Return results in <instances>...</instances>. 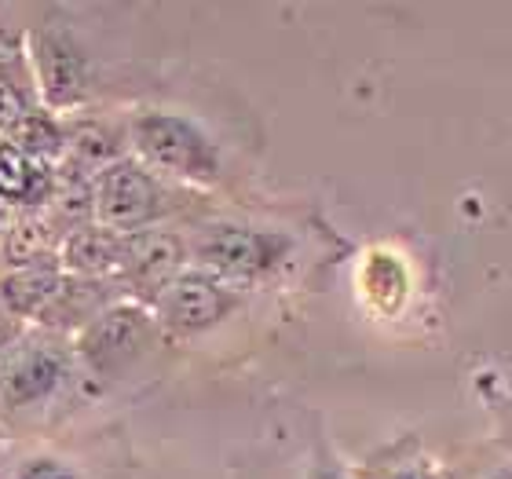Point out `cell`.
<instances>
[{"label":"cell","mask_w":512,"mask_h":479,"mask_svg":"<svg viewBox=\"0 0 512 479\" xmlns=\"http://www.w3.org/2000/svg\"><path fill=\"white\" fill-rule=\"evenodd\" d=\"M128 136L147 169L169 172L187 183L220 180V150L198 121L169 110H147L132 121Z\"/></svg>","instance_id":"cell-1"},{"label":"cell","mask_w":512,"mask_h":479,"mask_svg":"<svg viewBox=\"0 0 512 479\" xmlns=\"http://www.w3.org/2000/svg\"><path fill=\"white\" fill-rule=\"evenodd\" d=\"M96 220L118 235H139L165 213V191L143 161L118 158L92 180Z\"/></svg>","instance_id":"cell-2"},{"label":"cell","mask_w":512,"mask_h":479,"mask_svg":"<svg viewBox=\"0 0 512 479\" xmlns=\"http://www.w3.org/2000/svg\"><path fill=\"white\" fill-rule=\"evenodd\" d=\"M161 333V322L143 304H114L103 308L99 319H92L81 333V355L99 373H114L136 366L154 348Z\"/></svg>","instance_id":"cell-3"},{"label":"cell","mask_w":512,"mask_h":479,"mask_svg":"<svg viewBox=\"0 0 512 479\" xmlns=\"http://www.w3.org/2000/svg\"><path fill=\"white\" fill-rule=\"evenodd\" d=\"M282 253H286V238L238 224L209 227L198 238V245H194L198 271L220 278L224 286H231V282H256V278L267 275L282 260Z\"/></svg>","instance_id":"cell-4"},{"label":"cell","mask_w":512,"mask_h":479,"mask_svg":"<svg viewBox=\"0 0 512 479\" xmlns=\"http://www.w3.org/2000/svg\"><path fill=\"white\" fill-rule=\"evenodd\" d=\"M235 304V289L191 267L169 289H161V297L154 300V319L161 322V330L191 337V333L213 330L216 322H224L235 311Z\"/></svg>","instance_id":"cell-5"},{"label":"cell","mask_w":512,"mask_h":479,"mask_svg":"<svg viewBox=\"0 0 512 479\" xmlns=\"http://www.w3.org/2000/svg\"><path fill=\"white\" fill-rule=\"evenodd\" d=\"M187 245L172 231H139L125 235V256H121L118 282H125L143 304H154L161 289H169L187 271Z\"/></svg>","instance_id":"cell-6"},{"label":"cell","mask_w":512,"mask_h":479,"mask_svg":"<svg viewBox=\"0 0 512 479\" xmlns=\"http://www.w3.org/2000/svg\"><path fill=\"white\" fill-rule=\"evenodd\" d=\"M33 66L41 77V92L52 107H77L88 96V70L85 52L77 48V41L66 30L44 26L33 33Z\"/></svg>","instance_id":"cell-7"},{"label":"cell","mask_w":512,"mask_h":479,"mask_svg":"<svg viewBox=\"0 0 512 479\" xmlns=\"http://www.w3.org/2000/svg\"><path fill=\"white\" fill-rule=\"evenodd\" d=\"M121 256H125V235L110 231L103 224H85L70 231L63 245V264L74 271L77 278H118Z\"/></svg>","instance_id":"cell-8"},{"label":"cell","mask_w":512,"mask_h":479,"mask_svg":"<svg viewBox=\"0 0 512 479\" xmlns=\"http://www.w3.org/2000/svg\"><path fill=\"white\" fill-rule=\"evenodd\" d=\"M63 370V355L52 352V348H26V352H19L8 362V370H4V395H8V403L26 406L44 399L48 392L59 388Z\"/></svg>","instance_id":"cell-9"},{"label":"cell","mask_w":512,"mask_h":479,"mask_svg":"<svg viewBox=\"0 0 512 479\" xmlns=\"http://www.w3.org/2000/svg\"><path fill=\"white\" fill-rule=\"evenodd\" d=\"M55 176L44 161L22 154L11 147L8 139H0V198L19 205H44L52 202Z\"/></svg>","instance_id":"cell-10"},{"label":"cell","mask_w":512,"mask_h":479,"mask_svg":"<svg viewBox=\"0 0 512 479\" xmlns=\"http://www.w3.org/2000/svg\"><path fill=\"white\" fill-rule=\"evenodd\" d=\"M63 271L55 264L44 267H19L11 275L0 278V308H8L15 319L19 315H37L44 319V311L52 308V300L63 289Z\"/></svg>","instance_id":"cell-11"},{"label":"cell","mask_w":512,"mask_h":479,"mask_svg":"<svg viewBox=\"0 0 512 479\" xmlns=\"http://www.w3.org/2000/svg\"><path fill=\"white\" fill-rule=\"evenodd\" d=\"M0 253H4V264L11 271H19V267H44V264H55L52 253H55V231L52 224H44V220H19V224L8 227V235H4V245H0Z\"/></svg>","instance_id":"cell-12"},{"label":"cell","mask_w":512,"mask_h":479,"mask_svg":"<svg viewBox=\"0 0 512 479\" xmlns=\"http://www.w3.org/2000/svg\"><path fill=\"white\" fill-rule=\"evenodd\" d=\"M4 139H8L11 147H19L22 154H30V158L44 161V165H48L52 158H59V154L66 150L63 128L55 125L52 114H37V110H30V114L11 128Z\"/></svg>","instance_id":"cell-13"},{"label":"cell","mask_w":512,"mask_h":479,"mask_svg":"<svg viewBox=\"0 0 512 479\" xmlns=\"http://www.w3.org/2000/svg\"><path fill=\"white\" fill-rule=\"evenodd\" d=\"M363 479H443V472L436 469L432 458L417 454L414 443H406L403 450H388L384 461H370Z\"/></svg>","instance_id":"cell-14"},{"label":"cell","mask_w":512,"mask_h":479,"mask_svg":"<svg viewBox=\"0 0 512 479\" xmlns=\"http://www.w3.org/2000/svg\"><path fill=\"white\" fill-rule=\"evenodd\" d=\"M30 110H26V96H22V88L11 81L4 70H0V132L8 136L11 128L19 125Z\"/></svg>","instance_id":"cell-15"},{"label":"cell","mask_w":512,"mask_h":479,"mask_svg":"<svg viewBox=\"0 0 512 479\" xmlns=\"http://www.w3.org/2000/svg\"><path fill=\"white\" fill-rule=\"evenodd\" d=\"M19 479H81L70 465L63 461H52V458H37L30 465H22Z\"/></svg>","instance_id":"cell-16"},{"label":"cell","mask_w":512,"mask_h":479,"mask_svg":"<svg viewBox=\"0 0 512 479\" xmlns=\"http://www.w3.org/2000/svg\"><path fill=\"white\" fill-rule=\"evenodd\" d=\"M15 337H19V319H15L8 308H0V352H4Z\"/></svg>","instance_id":"cell-17"},{"label":"cell","mask_w":512,"mask_h":479,"mask_svg":"<svg viewBox=\"0 0 512 479\" xmlns=\"http://www.w3.org/2000/svg\"><path fill=\"white\" fill-rule=\"evenodd\" d=\"M311 479H352V476H348L337 461H319V465L311 469Z\"/></svg>","instance_id":"cell-18"},{"label":"cell","mask_w":512,"mask_h":479,"mask_svg":"<svg viewBox=\"0 0 512 479\" xmlns=\"http://www.w3.org/2000/svg\"><path fill=\"white\" fill-rule=\"evenodd\" d=\"M483 479H512V465H498V469L487 472Z\"/></svg>","instance_id":"cell-19"},{"label":"cell","mask_w":512,"mask_h":479,"mask_svg":"<svg viewBox=\"0 0 512 479\" xmlns=\"http://www.w3.org/2000/svg\"><path fill=\"white\" fill-rule=\"evenodd\" d=\"M4 235H8V224H4V213H0V245H4Z\"/></svg>","instance_id":"cell-20"}]
</instances>
